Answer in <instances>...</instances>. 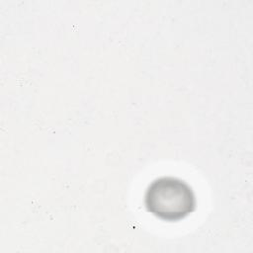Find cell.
<instances>
[{
  "label": "cell",
  "instance_id": "obj_1",
  "mask_svg": "<svg viewBox=\"0 0 253 253\" xmlns=\"http://www.w3.org/2000/svg\"><path fill=\"white\" fill-rule=\"evenodd\" d=\"M144 202L150 213L166 221L186 217L196 205L192 188L185 181L174 177L154 180L146 190Z\"/></svg>",
  "mask_w": 253,
  "mask_h": 253
}]
</instances>
